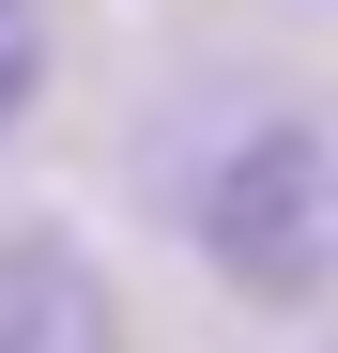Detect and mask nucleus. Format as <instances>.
<instances>
[{"instance_id": "nucleus-1", "label": "nucleus", "mask_w": 338, "mask_h": 353, "mask_svg": "<svg viewBox=\"0 0 338 353\" xmlns=\"http://www.w3.org/2000/svg\"><path fill=\"white\" fill-rule=\"evenodd\" d=\"M185 246L231 276L246 307H308V292L338 276V139L308 123V108L231 123L200 154V185H185Z\"/></svg>"}, {"instance_id": "nucleus-2", "label": "nucleus", "mask_w": 338, "mask_h": 353, "mask_svg": "<svg viewBox=\"0 0 338 353\" xmlns=\"http://www.w3.org/2000/svg\"><path fill=\"white\" fill-rule=\"evenodd\" d=\"M0 353H123V292L77 230H0Z\"/></svg>"}, {"instance_id": "nucleus-3", "label": "nucleus", "mask_w": 338, "mask_h": 353, "mask_svg": "<svg viewBox=\"0 0 338 353\" xmlns=\"http://www.w3.org/2000/svg\"><path fill=\"white\" fill-rule=\"evenodd\" d=\"M31 92H46V16H31V0H0V139L31 123Z\"/></svg>"}]
</instances>
